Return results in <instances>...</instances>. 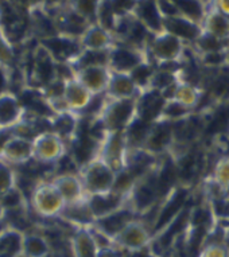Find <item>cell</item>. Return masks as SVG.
Masks as SVG:
<instances>
[{"mask_svg": "<svg viewBox=\"0 0 229 257\" xmlns=\"http://www.w3.org/2000/svg\"><path fill=\"white\" fill-rule=\"evenodd\" d=\"M126 257H159L157 253L154 252L153 248H151V245L150 246H146L143 249H139V250H135V252L127 253V256Z\"/></svg>", "mask_w": 229, "mask_h": 257, "instance_id": "cell-36", "label": "cell"}, {"mask_svg": "<svg viewBox=\"0 0 229 257\" xmlns=\"http://www.w3.org/2000/svg\"><path fill=\"white\" fill-rule=\"evenodd\" d=\"M142 90L136 85L131 74L112 72L109 85L106 89L105 97L109 100H131L138 98Z\"/></svg>", "mask_w": 229, "mask_h": 257, "instance_id": "cell-19", "label": "cell"}, {"mask_svg": "<svg viewBox=\"0 0 229 257\" xmlns=\"http://www.w3.org/2000/svg\"><path fill=\"white\" fill-rule=\"evenodd\" d=\"M69 250L70 257H97L100 248L89 226L74 228L69 237Z\"/></svg>", "mask_w": 229, "mask_h": 257, "instance_id": "cell-18", "label": "cell"}, {"mask_svg": "<svg viewBox=\"0 0 229 257\" xmlns=\"http://www.w3.org/2000/svg\"><path fill=\"white\" fill-rule=\"evenodd\" d=\"M27 116L21 96L11 89L0 90V131H13Z\"/></svg>", "mask_w": 229, "mask_h": 257, "instance_id": "cell-8", "label": "cell"}, {"mask_svg": "<svg viewBox=\"0 0 229 257\" xmlns=\"http://www.w3.org/2000/svg\"><path fill=\"white\" fill-rule=\"evenodd\" d=\"M50 181L60 191L66 205L78 203L88 197L78 173H58L51 177Z\"/></svg>", "mask_w": 229, "mask_h": 257, "instance_id": "cell-15", "label": "cell"}, {"mask_svg": "<svg viewBox=\"0 0 229 257\" xmlns=\"http://www.w3.org/2000/svg\"><path fill=\"white\" fill-rule=\"evenodd\" d=\"M23 233L9 225L0 229V257H17L21 254Z\"/></svg>", "mask_w": 229, "mask_h": 257, "instance_id": "cell-23", "label": "cell"}, {"mask_svg": "<svg viewBox=\"0 0 229 257\" xmlns=\"http://www.w3.org/2000/svg\"><path fill=\"white\" fill-rule=\"evenodd\" d=\"M173 2L177 6L181 17L186 18L199 26H204L209 10V6L204 0H173Z\"/></svg>", "mask_w": 229, "mask_h": 257, "instance_id": "cell-25", "label": "cell"}, {"mask_svg": "<svg viewBox=\"0 0 229 257\" xmlns=\"http://www.w3.org/2000/svg\"><path fill=\"white\" fill-rule=\"evenodd\" d=\"M62 97H64L65 104L70 112L82 116L88 110L90 104L93 102L96 96H93L88 89L85 88L76 77L72 76L64 81Z\"/></svg>", "mask_w": 229, "mask_h": 257, "instance_id": "cell-13", "label": "cell"}, {"mask_svg": "<svg viewBox=\"0 0 229 257\" xmlns=\"http://www.w3.org/2000/svg\"><path fill=\"white\" fill-rule=\"evenodd\" d=\"M132 15L151 34H159L163 31V17L158 9L157 0H138Z\"/></svg>", "mask_w": 229, "mask_h": 257, "instance_id": "cell-20", "label": "cell"}, {"mask_svg": "<svg viewBox=\"0 0 229 257\" xmlns=\"http://www.w3.org/2000/svg\"><path fill=\"white\" fill-rule=\"evenodd\" d=\"M163 30L170 33V34L175 35L177 38L189 45H194L195 41L201 37L202 34V26L197 25L194 22L189 21L186 18L181 17H173V18H165L163 19Z\"/></svg>", "mask_w": 229, "mask_h": 257, "instance_id": "cell-16", "label": "cell"}, {"mask_svg": "<svg viewBox=\"0 0 229 257\" xmlns=\"http://www.w3.org/2000/svg\"><path fill=\"white\" fill-rule=\"evenodd\" d=\"M153 238V232L149 225L140 217H138L122 230L119 236L113 240V244L123 252L131 253L150 246Z\"/></svg>", "mask_w": 229, "mask_h": 257, "instance_id": "cell-7", "label": "cell"}, {"mask_svg": "<svg viewBox=\"0 0 229 257\" xmlns=\"http://www.w3.org/2000/svg\"><path fill=\"white\" fill-rule=\"evenodd\" d=\"M149 59L157 66L165 63H183L187 51V45L175 35L167 31L154 34L147 46Z\"/></svg>", "mask_w": 229, "mask_h": 257, "instance_id": "cell-4", "label": "cell"}, {"mask_svg": "<svg viewBox=\"0 0 229 257\" xmlns=\"http://www.w3.org/2000/svg\"><path fill=\"white\" fill-rule=\"evenodd\" d=\"M205 96V89L198 85L190 84L186 81H179L175 86L171 98L175 101L181 102L187 108H190L194 112H198L199 106L202 104Z\"/></svg>", "mask_w": 229, "mask_h": 257, "instance_id": "cell-22", "label": "cell"}, {"mask_svg": "<svg viewBox=\"0 0 229 257\" xmlns=\"http://www.w3.org/2000/svg\"><path fill=\"white\" fill-rule=\"evenodd\" d=\"M204 31L210 33L217 38L229 42V21L228 17L221 14L218 10H216L212 6H209L208 15L204 22Z\"/></svg>", "mask_w": 229, "mask_h": 257, "instance_id": "cell-26", "label": "cell"}, {"mask_svg": "<svg viewBox=\"0 0 229 257\" xmlns=\"http://www.w3.org/2000/svg\"><path fill=\"white\" fill-rule=\"evenodd\" d=\"M149 61V54L145 49L131 46L127 43H116L109 50L108 66L112 72L131 74L139 65Z\"/></svg>", "mask_w": 229, "mask_h": 257, "instance_id": "cell-6", "label": "cell"}, {"mask_svg": "<svg viewBox=\"0 0 229 257\" xmlns=\"http://www.w3.org/2000/svg\"><path fill=\"white\" fill-rule=\"evenodd\" d=\"M30 209L43 219L61 218L66 202L50 179H39L30 193Z\"/></svg>", "mask_w": 229, "mask_h": 257, "instance_id": "cell-3", "label": "cell"}, {"mask_svg": "<svg viewBox=\"0 0 229 257\" xmlns=\"http://www.w3.org/2000/svg\"><path fill=\"white\" fill-rule=\"evenodd\" d=\"M220 222H222L225 226H226V234H225V246H226L229 250V221H220Z\"/></svg>", "mask_w": 229, "mask_h": 257, "instance_id": "cell-37", "label": "cell"}, {"mask_svg": "<svg viewBox=\"0 0 229 257\" xmlns=\"http://www.w3.org/2000/svg\"><path fill=\"white\" fill-rule=\"evenodd\" d=\"M0 158L7 160L9 163H11L15 167L29 165L30 162L34 160L33 140L19 136L13 132V135L10 136V139L6 142Z\"/></svg>", "mask_w": 229, "mask_h": 257, "instance_id": "cell-14", "label": "cell"}, {"mask_svg": "<svg viewBox=\"0 0 229 257\" xmlns=\"http://www.w3.org/2000/svg\"><path fill=\"white\" fill-rule=\"evenodd\" d=\"M80 43L82 50L106 51L116 45V39L109 30H106L98 23H92L84 34L81 35Z\"/></svg>", "mask_w": 229, "mask_h": 257, "instance_id": "cell-17", "label": "cell"}, {"mask_svg": "<svg viewBox=\"0 0 229 257\" xmlns=\"http://www.w3.org/2000/svg\"><path fill=\"white\" fill-rule=\"evenodd\" d=\"M138 217L139 215L136 214L135 210L128 205V202H126V205L119 207L118 210L96 219L92 226L97 229L98 232H101L102 234H105L109 240L113 241L128 223L132 222Z\"/></svg>", "mask_w": 229, "mask_h": 257, "instance_id": "cell-11", "label": "cell"}, {"mask_svg": "<svg viewBox=\"0 0 229 257\" xmlns=\"http://www.w3.org/2000/svg\"><path fill=\"white\" fill-rule=\"evenodd\" d=\"M209 6H212L216 10H218L221 14L229 18V0H210Z\"/></svg>", "mask_w": 229, "mask_h": 257, "instance_id": "cell-35", "label": "cell"}, {"mask_svg": "<svg viewBox=\"0 0 229 257\" xmlns=\"http://www.w3.org/2000/svg\"><path fill=\"white\" fill-rule=\"evenodd\" d=\"M102 0H66V6L80 17L92 23H97V17Z\"/></svg>", "mask_w": 229, "mask_h": 257, "instance_id": "cell-28", "label": "cell"}, {"mask_svg": "<svg viewBox=\"0 0 229 257\" xmlns=\"http://www.w3.org/2000/svg\"><path fill=\"white\" fill-rule=\"evenodd\" d=\"M127 253L123 252L122 249L118 248L116 245H109V246H105V248H101L98 250L97 257H126Z\"/></svg>", "mask_w": 229, "mask_h": 257, "instance_id": "cell-34", "label": "cell"}, {"mask_svg": "<svg viewBox=\"0 0 229 257\" xmlns=\"http://www.w3.org/2000/svg\"><path fill=\"white\" fill-rule=\"evenodd\" d=\"M18 187V170L7 160L0 158V197Z\"/></svg>", "mask_w": 229, "mask_h": 257, "instance_id": "cell-31", "label": "cell"}, {"mask_svg": "<svg viewBox=\"0 0 229 257\" xmlns=\"http://www.w3.org/2000/svg\"><path fill=\"white\" fill-rule=\"evenodd\" d=\"M173 146H174L173 122L165 120H158L157 122H154L150 128L143 150L151 155L161 158V156L170 155Z\"/></svg>", "mask_w": 229, "mask_h": 257, "instance_id": "cell-10", "label": "cell"}, {"mask_svg": "<svg viewBox=\"0 0 229 257\" xmlns=\"http://www.w3.org/2000/svg\"><path fill=\"white\" fill-rule=\"evenodd\" d=\"M18 58V47L7 37L0 27V70L3 72L7 81L13 77L14 68Z\"/></svg>", "mask_w": 229, "mask_h": 257, "instance_id": "cell-24", "label": "cell"}, {"mask_svg": "<svg viewBox=\"0 0 229 257\" xmlns=\"http://www.w3.org/2000/svg\"><path fill=\"white\" fill-rule=\"evenodd\" d=\"M157 70V65L153 63L151 61H146L142 65H139L138 68L131 73V77L134 78V81L136 82V85L139 86V89L142 90V93L149 90L150 84H151V80H153L154 73Z\"/></svg>", "mask_w": 229, "mask_h": 257, "instance_id": "cell-32", "label": "cell"}, {"mask_svg": "<svg viewBox=\"0 0 229 257\" xmlns=\"http://www.w3.org/2000/svg\"><path fill=\"white\" fill-rule=\"evenodd\" d=\"M193 46L195 55L209 54V53H217V51H225L229 49L228 41H222V39L217 38L210 33L202 31V34L197 41H195Z\"/></svg>", "mask_w": 229, "mask_h": 257, "instance_id": "cell-27", "label": "cell"}, {"mask_svg": "<svg viewBox=\"0 0 229 257\" xmlns=\"http://www.w3.org/2000/svg\"><path fill=\"white\" fill-rule=\"evenodd\" d=\"M34 162L42 166L57 167L69 154V144L54 131H43L33 139Z\"/></svg>", "mask_w": 229, "mask_h": 257, "instance_id": "cell-5", "label": "cell"}, {"mask_svg": "<svg viewBox=\"0 0 229 257\" xmlns=\"http://www.w3.org/2000/svg\"><path fill=\"white\" fill-rule=\"evenodd\" d=\"M193 113H195L194 110H191L190 108H187L181 102L175 101L173 98H169V100H166L163 109H162L161 120H165V121L169 122H177L183 120V118L189 117Z\"/></svg>", "mask_w": 229, "mask_h": 257, "instance_id": "cell-29", "label": "cell"}, {"mask_svg": "<svg viewBox=\"0 0 229 257\" xmlns=\"http://www.w3.org/2000/svg\"><path fill=\"white\" fill-rule=\"evenodd\" d=\"M138 117V98L131 100H109L105 97L100 113L93 120L101 125L106 134L126 132Z\"/></svg>", "mask_w": 229, "mask_h": 257, "instance_id": "cell-2", "label": "cell"}, {"mask_svg": "<svg viewBox=\"0 0 229 257\" xmlns=\"http://www.w3.org/2000/svg\"><path fill=\"white\" fill-rule=\"evenodd\" d=\"M86 195H102L113 191L119 171L100 154L78 169Z\"/></svg>", "mask_w": 229, "mask_h": 257, "instance_id": "cell-1", "label": "cell"}, {"mask_svg": "<svg viewBox=\"0 0 229 257\" xmlns=\"http://www.w3.org/2000/svg\"><path fill=\"white\" fill-rule=\"evenodd\" d=\"M213 181L229 191V154H221L214 159L210 173L208 174Z\"/></svg>", "mask_w": 229, "mask_h": 257, "instance_id": "cell-30", "label": "cell"}, {"mask_svg": "<svg viewBox=\"0 0 229 257\" xmlns=\"http://www.w3.org/2000/svg\"><path fill=\"white\" fill-rule=\"evenodd\" d=\"M39 43L50 53L51 57L55 59V62L61 65H69V66H72L74 61L84 51L81 47L80 39L62 34H57L50 38L43 39Z\"/></svg>", "mask_w": 229, "mask_h": 257, "instance_id": "cell-9", "label": "cell"}, {"mask_svg": "<svg viewBox=\"0 0 229 257\" xmlns=\"http://www.w3.org/2000/svg\"><path fill=\"white\" fill-rule=\"evenodd\" d=\"M21 253L26 257H51L53 244L45 233L35 229L26 230L23 233Z\"/></svg>", "mask_w": 229, "mask_h": 257, "instance_id": "cell-21", "label": "cell"}, {"mask_svg": "<svg viewBox=\"0 0 229 257\" xmlns=\"http://www.w3.org/2000/svg\"><path fill=\"white\" fill-rule=\"evenodd\" d=\"M197 257H229V250L225 245H205Z\"/></svg>", "mask_w": 229, "mask_h": 257, "instance_id": "cell-33", "label": "cell"}, {"mask_svg": "<svg viewBox=\"0 0 229 257\" xmlns=\"http://www.w3.org/2000/svg\"><path fill=\"white\" fill-rule=\"evenodd\" d=\"M112 70L108 65H90L74 70V77L93 96H105Z\"/></svg>", "mask_w": 229, "mask_h": 257, "instance_id": "cell-12", "label": "cell"}]
</instances>
